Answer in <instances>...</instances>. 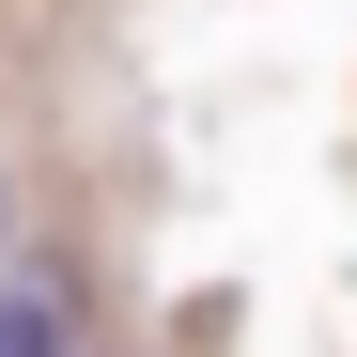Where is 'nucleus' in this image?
<instances>
[{"instance_id":"1","label":"nucleus","mask_w":357,"mask_h":357,"mask_svg":"<svg viewBox=\"0 0 357 357\" xmlns=\"http://www.w3.org/2000/svg\"><path fill=\"white\" fill-rule=\"evenodd\" d=\"M0 357H63V311L47 295H0Z\"/></svg>"},{"instance_id":"2","label":"nucleus","mask_w":357,"mask_h":357,"mask_svg":"<svg viewBox=\"0 0 357 357\" xmlns=\"http://www.w3.org/2000/svg\"><path fill=\"white\" fill-rule=\"evenodd\" d=\"M0 233H16V187H0Z\"/></svg>"}]
</instances>
